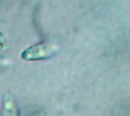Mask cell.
Here are the masks:
<instances>
[{"instance_id": "obj_1", "label": "cell", "mask_w": 130, "mask_h": 116, "mask_svg": "<svg viewBox=\"0 0 130 116\" xmlns=\"http://www.w3.org/2000/svg\"><path fill=\"white\" fill-rule=\"evenodd\" d=\"M58 49V47L53 43H37L24 51L22 53V58L25 60L44 59L53 55Z\"/></svg>"}, {"instance_id": "obj_2", "label": "cell", "mask_w": 130, "mask_h": 116, "mask_svg": "<svg viewBox=\"0 0 130 116\" xmlns=\"http://www.w3.org/2000/svg\"><path fill=\"white\" fill-rule=\"evenodd\" d=\"M2 116H19L14 96L10 92H7L4 97Z\"/></svg>"}, {"instance_id": "obj_3", "label": "cell", "mask_w": 130, "mask_h": 116, "mask_svg": "<svg viewBox=\"0 0 130 116\" xmlns=\"http://www.w3.org/2000/svg\"><path fill=\"white\" fill-rule=\"evenodd\" d=\"M7 64H8V62L7 61L6 59L0 58V68L6 66Z\"/></svg>"}, {"instance_id": "obj_4", "label": "cell", "mask_w": 130, "mask_h": 116, "mask_svg": "<svg viewBox=\"0 0 130 116\" xmlns=\"http://www.w3.org/2000/svg\"><path fill=\"white\" fill-rule=\"evenodd\" d=\"M44 113L43 112H38V113H37L31 116H44Z\"/></svg>"}]
</instances>
